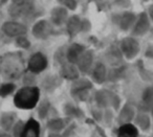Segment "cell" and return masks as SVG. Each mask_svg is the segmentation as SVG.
Wrapping results in <instances>:
<instances>
[{"mask_svg": "<svg viewBox=\"0 0 153 137\" xmlns=\"http://www.w3.org/2000/svg\"><path fill=\"white\" fill-rule=\"evenodd\" d=\"M38 89L36 88H23L16 95L15 103L18 107L23 109H32L38 101Z\"/></svg>", "mask_w": 153, "mask_h": 137, "instance_id": "1", "label": "cell"}, {"mask_svg": "<svg viewBox=\"0 0 153 137\" xmlns=\"http://www.w3.org/2000/svg\"><path fill=\"white\" fill-rule=\"evenodd\" d=\"M39 133H40L39 124L36 120L30 119L24 128L22 137H39Z\"/></svg>", "mask_w": 153, "mask_h": 137, "instance_id": "2", "label": "cell"}, {"mask_svg": "<svg viewBox=\"0 0 153 137\" xmlns=\"http://www.w3.org/2000/svg\"><path fill=\"white\" fill-rule=\"evenodd\" d=\"M12 89H13V86H12V85H7V86H3L2 88H1V90H0V94H2V95L9 94V93L12 91Z\"/></svg>", "mask_w": 153, "mask_h": 137, "instance_id": "4", "label": "cell"}, {"mask_svg": "<svg viewBox=\"0 0 153 137\" xmlns=\"http://www.w3.org/2000/svg\"><path fill=\"white\" fill-rule=\"evenodd\" d=\"M117 137H137V130L132 124H124L120 128Z\"/></svg>", "mask_w": 153, "mask_h": 137, "instance_id": "3", "label": "cell"}]
</instances>
